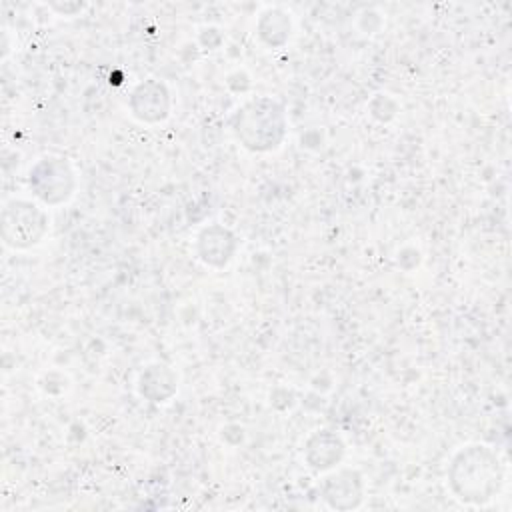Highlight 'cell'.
I'll use <instances>...</instances> for the list:
<instances>
[{
    "mask_svg": "<svg viewBox=\"0 0 512 512\" xmlns=\"http://www.w3.org/2000/svg\"><path fill=\"white\" fill-rule=\"evenodd\" d=\"M504 486V466L488 444L460 448L448 464V488L456 500L470 506L492 502Z\"/></svg>",
    "mask_w": 512,
    "mask_h": 512,
    "instance_id": "cell-1",
    "label": "cell"
},
{
    "mask_svg": "<svg viewBox=\"0 0 512 512\" xmlns=\"http://www.w3.org/2000/svg\"><path fill=\"white\" fill-rule=\"evenodd\" d=\"M234 138L250 152H272L280 148L288 132V116L282 102L272 96L246 100L230 118Z\"/></svg>",
    "mask_w": 512,
    "mask_h": 512,
    "instance_id": "cell-2",
    "label": "cell"
},
{
    "mask_svg": "<svg viewBox=\"0 0 512 512\" xmlns=\"http://www.w3.org/2000/svg\"><path fill=\"white\" fill-rule=\"evenodd\" d=\"M50 228V218L42 206L32 200L12 198L2 208L0 234L8 248L28 250L38 246Z\"/></svg>",
    "mask_w": 512,
    "mask_h": 512,
    "instance_id": "cell-3",
    "label": "cell"
},
{
    "mask_svg": "<svg viewBox=\"0 0 512 512\" xmlns=\"http://www.w3.org/2000/svg\"><path fill=\"white\" fill-rule=\"evenodd\" d=\"M32 194L46 206L66 204L76 192V172L64 156H44L28 172Z\"/></svg>",
    "mask_w": 512,
    "mask_h": 512,
    "instance_id": "cell-4",
    "label": "cell"
},
{
    "mask_svg": "<svg viewBox=\"0 0 512 512\" xmlns=\"http://www.w3.org/2000/svg\"><path fill=\"white\" fill-rule=\"evenodd\" d=\"M128 108L132 116L144 124L164 122L172 108L170 90L162 80L146 78L138 82L130 92Z\"/></svg>",
    "mask_w": 512,
    "mask_h": 512,
    "instance_id": "cell-5",
    "label": "cell"
},
{
    "mask_svg": "<svg viewBox=\"0 0 512 512\" xmlns=\"http://www.w3.org/2000/svg\"><path fill=\"white\" fill-rule=\"evenodd\" d=\"M320 496L334 510H354L364 500V478L358 470L340 468L320 482Z\"/></svg>",
    "mask_w": 512,
    "mask_h": 512,
    "instance_id": "cell-6",
    "label": "cell"
},
{
    "mask_svg": "<svg viewBox=\"0 0 512 512\" xmlns=\"http://www.w3.org/2000/svg\"><path fill=\"white\" fill-rule=\"evenodd\" d=\"M194 250L206 266L224 268L232 262L238 250V236L222 224H208L198 232Z\"/></svg>",
    "mask_w": 512,
    "mask_h": 512,
    "instance_id": "cell-7",
    "label": "cell"
},
{
    "mask_svg": "<svg viewBox=\"0 0 512 512\" xmlns=\"http://www.w3.org/2000/svg\"><path fill=\"white\" fill-rule=\"evenodd\" d=\"M346 454L344 440L332 430H316L304 444V460L316 472H328L336 468Z\"/></svg>",
    "mask_w": 512,
    "mask_h": 512,
    "instance_id": "cell-8",
    "label": "cell"
},
{
    "mask_svg": "<svg viewBox=\"0 0 512 512\" xmlns=\"http://www.w3.org/2000/svg\"><path fill=\"white\" fill-rule=\"evenodd\" d=\"M138 394L154 404L168 402L178 392V374L164 362H150L138 376Z\"/></svg>",
    "mask_w": 512,
    "mask_h": 512,
    "instance_id": "cell-9",
    "label": "cell"
},
{
    "mask_svg": "<svg viewBox=\"0 0 512 512\" xmlns=\"http://www.w3.org/2000/svg\"><path fill=\"white\" fill-rule=\"evenodd\" d=\"M256 34L266 46L280 48L290 40L292 20L282 8H266L256 22Z\"/></svg>",
    "mask_w": 512,
    "mask_h": 512,
    "instance_id": "cell-10",
    "label": "cell"
}]
</instances>
